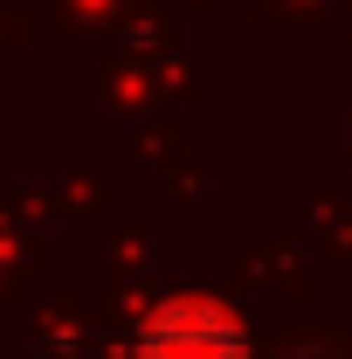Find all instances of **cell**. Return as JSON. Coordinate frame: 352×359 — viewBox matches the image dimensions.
Masks as SVG:
<instances>
[{
	"mask_svg": "<svg viewBox=\"0 0 352 359\" xmlns=\"http://www.w3.org/2000/svg\"><path fill=\"white\" fill-rule=\"evenodd\" d=\"M138 359H249V346H242V325L215 297H173L145 318Z\"/></svg>",
	"mask_w": 352,
	"mask_h": 359,
	"instance_id": "cell-1",
	"label": "cell"
}]
</instances>
